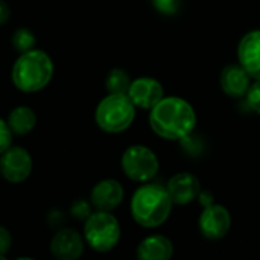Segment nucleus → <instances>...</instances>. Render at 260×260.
<instances>
[{
    "instance_id": "nucleus-1",
    "label": "nucleus",
    "mask_w": 260,
    "mask_h": 260,
    "mask_svg": "<svg viewBox=\"0 0 260 260\" xmlns=\"http://www.w3.org/2000/svg\"><path fill=\"white\" fill-rule=\"evenodd\" d=\"M149 123L152 131L166 140H181L193 133L197 114L193 107L183 98H163L151 108Z\"/></svg>"
},
{
    "instance_id": "nucleus-2",
    "label": "nucleus",
    "mask_w": 260,
    "mask_h": 260,
    "mask_svg": "<svg viewBox=\"0 0 260 260\" xmlns=\"http://www.w3.org/2000/svg\"><path fill=\"white\" fill-rule=\"evenodd\" d=\"M172 200L166 187L160 184H143L131 198V215L145 229L165 224L172 210Z\"/></svg>"
},
{
    "instance_id": "nucleus-3",
    "label": "nucleus",
    "mask_w": 260,
    "mask_h": 260,
    "mask_svg": "<svg viewBox=\"0 0 260 260\" xmlns=\"http://www.w3.org/2000/svg\"><path fill=\"white\" fill-rule=\"evenodd\" d=\"M52 76L53 62L46 52L38 49L23 52L12 67V82L24 93L40 91L50 82Z\"/></svg>"
},
{
    "instance_id": "nucleus-4",
    "label": "nucleus",
    "mask_w": 260,
    "mask_h": 260,
    "mask_svg": "<svg viewBox=\"0 0 260 260\" xmlns=\"http://www.w3.org/2000/svg\"><path fill=\"white\" fill-rule=\"evenodd\" d=\"M136 105L128 93H108L94 113L98 126L110 134H117L129 128L136 117Z\"/></svg>"
},
{
    "instance_id": "nucleus-5",
    "label": "nucleus",
    "mask_w": 260,
    "mask_h": 260,
    "mask_svg": "<svg viewBox=\"0 0 260 260\" xmlns=\"http://www.w3.org/2000/svg\"><path fill=\"white\" fill-rule=\"evenodd\" d=\"M85 242L99 253L113 250L120 239V225L114 215L110 212L98 210L91 213L84 224Z\"/></svg>"
},
{
    "instance_id": "nucleus-6",
    "label": "nucleus",
    "mask_w": 260,
    "mask_h": 260,
    "mask_svg": "<svg viewBox=\"0 0 260 260\" xmlns=\"http://www.w3.org/2000/svg\"><path fill=\"white\" fill-rule=\"evenodd\" d=\"M122 169L128 178L137 183L152 180L158 172V158L152 149L143 145L129 146L122 155Z\"/></svg>"
},
{
    "instance_id": "nucleus-7",
    "label": "nucleus",
    "mask_w": 260,
    "mask_h": 260,
    "mask_svg": "<svg viewBox=\"0 0 260 260\" xmlns=\"http://www.w3.org/2000/svg\"><path fill=\"white\" fill-rule=\"evenodd\" d=\"M32 172V158L24 148L9 146L0 157V174L11 183L24 181Z\"/></svg>"
},
{
    "instance_id": "nucleus-8",
    "label": "nucleus",
    "mask_w": 260,
    "mask_h": 260,
    "mask_svg": "<svg viewBox=\"0 0 260 260\" xmlns=\"http://www.w3.org/2000/svg\"><path fill=\"white\" fill-rule=\"evenodd\" d=\"M198 225L201 235L206 239L219 241L229 233L232 227V216L224 206L210 204L206 206L203 213L200 215Z\"/></svg>"
},
{
    "instance_id": "nucleus-9",
    "label": "nucleus",
    "mask_w": 260,
    "mask_h": 260,
    "mask_svg": "<svg viewBox=\"0 0 260 260\" xmlns=\"http://www.w3.org/2000/svg\"><path fill=\"white\" fill-rule=\"evenodd\" d=\"M128 96L136 107L142 110H151L165 98V88L157 79L142 76L131 82Z\"/></svg>"
},
{
    "instance_id": "nucleus-10",
    "label": "nucleus",
    "mask_w": 260,
    "mask_h": 260,
    "mask_svg": "<svg viewBox=\"0 0 260 260\" xmlns=\"http://www.w3.org/2000/svg\"><path fill=\"white\" fill-rule=\"evenodd\" d=\"M174 204L186 206L195 201L201 193L200 180L190 172H180L174 175L166 186Z\"/></svg>"
},
{
    "instance_id": "nucleus-11",
    "label": "nucleus",
    "mask_w": 260,
    "mask_h": 260,
    "mask_svg": "<svg viewBox=\"0 0 260 260\" xmlns=\"http://www.w3.org/2000/svg\"><path fill=\"white\" fill-rule=\"evenodd\" d=\"M238 58L253 79H260V29L242 37L238 46Z\"/></svg>"
},
{
    "instance_id": "nucleus-12",
    "label": "nucleus",
    "mask_w": 260,
    "mask_h": 260,
    "mask_svg": "<svg viewBox=\"0 0 260 260\" xmlns=\"http://www.w3.org/2000/svg\"><path fill=\"white\" fill-rule=\"evenodd\" d=\"M50 251L59 260L79 259L84 251L82 236L72 229H62L52 238Z\"/></svg>"
},
{
    "instance_id": "nucleus-13",
    "label": "nucleus",
    "mask_w": 260,
    "mask_h": 260,
    "mask_svg": "<svg viewBox=\"0 0 260 260\" xmlns=\"http://www.w3.org/2000/svg\"><path fill=\"white\" fill-rule=\"evenodd\" d=\"M90 200L96 210L111 212L120 206L123 200V187L116 180H102L93 187Z\"/></svg>"
},
{
    "instance_id": "nucleus-14",
    "label": "nucleus",
    "mask_w": 260,
    "mask_h": 260,
    "mask_svg": "<svg viewBox=\"0 0 260 260\" xmlns=\"http://www.w3.org/2000/svg\"><path fill=\"white\" fill-rule=\"evenodd\" d=\"M219 84L227 96L236 99L247 96V91L251 85V76L241 64H229L221 72Z\"/></svg>"
},
{
    "instance_id": "nucleus-15",
    "label": "nucleus",
    "mask_w": 260,
    "mask_h": 260,
    "mask_svg": "<svg viewBox=\"0 0 260 260\" xmlns=\"http://www.w3.org/2000/svg\"><path fill=\"white\" fill-rule=\"evenodd\" d=\"M174 254L172 242L163 235H152L137 247V257L142 260H168Z\"/></svg>"
},
{
    "instance_id": "nucleus-16",
    "label": "nucleus",
    "mask_w": 260,
    "mask_h": 260,
    "mask_svg": "<svg viewBox=\"0 0 260 260\" xmlns=\"http://www.w3.org/2000/svg\"><path fill=\"white\" fill-rule=\"evenodd\" d=\"M8 125L17 136L29 134L37 125V116L29 107H17L8 116Z\"/></svg>"
},
{
    "instance_id": "nucleus-17",
    "label": "nucleus",
    "mask_w": 260,
    "mask_h": 260,
    "mask_svg": "<svg viewBox=\"0 0 260 260\" xmlns=\"http://www.w3.org/2000/svg\"><path fill=\"white\" fill-rule=\"evenodd\" d=\"M131 78L129 75L122 70V69H113L107 75L105 79V87L108 93H128L129 85H131Z\"/></svg>"
},
{
    "instance_id": "nucleus-18",
    "label": "nucleus",
    "mask_w": 260,
    "mask_h": 260,
    "mask_svg": "<svg viewBox=\"0 0 260 260\" xmlns=\"http://www.w3.org/2000/svg\"><path fill=\"white\" fill-rule=\"evenodd\" d=\"M12 46L20 53L27 52V50L34 49V46H35V35L26 27H20L12 34Z\"/></svg>"
},
{
    "instance_id": "nucleus-19",
    "label": "nucleus",
    "mask_w": 260,
    "mask_h": 260,
    "mask_svg": "<svg viewBox=\"0 0 260 260\" xmlns=\"http://www.w3.org/2000/svg\"><path fill=\"white\" fill-rule=\"evenodd\" d=\"M247 102L254 113L260 114V79H254V84L250 85L247 91Z\"/></svg>"
},
{
    "instance_id": "nucleus-20",
    "label": "nucleus",
    "mask_w": 260,
    "mask_h": 260,
    "mask_svg": "<svg viewBox=\"0 0 260 260\" xmlns=\"http://www.w3.org/2000/svg\"><path fill=\"white\" fill-rule=\"evenodd\" d=\"M154 8L166 15H174L180 9V0H152Z\"/></svg>"
},
{
    "instance_id": "nucleus-21",
    "label": "nucleus",
    "mask_w": 260,
    "mask_h": 260,
    "mask_svg": "<svg viewBox=\"0 0 260 260\" xmlns=\"http://www.w3.org/2000/svg\"><path fill=\"white\" fill-rule=\"evenodd\" d=\"M11 142H12V131L8 122L0 119V155L11 146Z\"/></svg>"
},
{
    "instance_id": "nucleus-22",
    "label": "nucleus",
    "mask_w": 260,
    "mask_h": 260,
    "mask_svg": "<svg viewBox=\"0 0 260 260\" xmlns=\"http://www.w3.org/2000/svg\"><path fill=\"white\" fill-rule=\"evenodd\" d=\"M72 215L78 219H87L91 213H90V204L82 201V200H78L72 204Z\"/></svg>"
},
{
    "instance_id": "nucleus-23",
    "label": "nucleus",
    "mask_w": 260,
    "mask_h": 260,
    "mask_svg": "<svg viewBox=\"0 0 260 260\" xmlns=\"http://www.w3.org/2000/svg\"><path fill=\"white\" fill-rule=\"evenodd\" d=\"M11 245H12V238H11V233L0 225V254L6 256V253L11 250Z\"/></svg>"
},
{
    "instance_id": "nucleus-24",
    "label": "nucleus",
    "mask_w": 260,
    "mask_h": 260,
    "mask_svg": "<svg viewBox=\"0 0 260 260\" xmlns=\"http://www.w3.org/2000/svg\"><path fill=\"white\" fill-rule=\"evenodd\" d=\"M9 15H11V9L8 3L5 0H0V24H5L9 20Z\"/></svg>"
},
{
    "instance_id": "nucleus-25",
    "label": "nucleus",
    "mask_w": 260,
    "mask_h": 260,
    "mask_svg": "<svg viewBox=\"0 0 260 260\" xmlns=\"http://www.w3.org/2000/svg\"><path fill=\"white\" fill-rule=\"evenodd\" d=\"M5 257H6V256H3V254H0V260H5Z\"/></svg>"
},
{
    "instance_id": "nucleus-26",
    "label": "nucleus",
    "mask_w": 260,
    "mask_h": 260,
    "mask_svg": "<svg viewBox=\"0 0 260 260\" xmlns=\"http://www.w3.org/2000/svg\"><path fill=\"white\" fill-rule=\"evenodd\" d=\"M0 175H2V174H0Z\"/></svg>"
}]
</instances>
